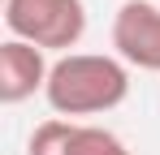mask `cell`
<instances>
[{"label": "cell", "mask_w": 160, "mask_h": 155, "mask_svg": "<svg viewBox=\"0 0 160 155\" xmlns=\"http://www.w3.org/2000/svg\"><path fill=\"white\" fill-rule=\"evenodd\" d=\"M74 129H78V121H65V116L39 121L30 129V138H26V155H69Z\"/></svg>", "instance_id": "obj_5"}, {"label": "cell", "mask_w": 160, "mask_h": 155, "mask_svg": "<svg viewBox=\"0 0 160 155\" xmlns=\"http://www.w3.org/2000/svg\"><path fill=\"white\" fill-rule=\"evenodd\" d=\"M112 56L130 69L160 73V4L156 0H126L112 13Z\"/></svg>", "instance_id": "obj_3"}, {"label": "cell", "mask_w": 160, "mask_h": 155, "mask_svg": "<svg viewBox=\"0 0 160 155\" xmlns=\"http://www.w3.org/2000/svg\"><path fill=\"white\" fill-rule=\"evenodd\" d=\"M48 52H39L35 43H22V39H4L0 43V103L18 108L26 103L35 91L48 86Z\"/></svg>", "instance_id": "obj_4"}, {"label": "cell", "mask_w": 160, "mask_h": 155, "mask_svg": "<svg viewBox=\"0 0 160 155\" xmlns=\"http://www.w3.org/2000/svg\"><path fill=\"white\" fill-rule=\"evenodd\" d=\"M69 155H130V147L104 125H78L74 142H69Z\"/></svg>", "instance_id": "obj_6"}, {"label": "cell", "mask_w": 160, "mask_h": 155, "mask_svg": "<svg viewBox=\"0 0 160 155\" xmlns=\"http://www.w3.org/2000/svg\"><path fill=\"white\" fill-rule=\"evenodd\" d=\"M130 95V65L121 56L108 52H69L56 56L43 99L56 116L74 121V116H100L121 108Z\"/></svg>", "instance_id": "obj_1"}, {"label": "cell", "mask_w": 160, "mask_h": 155, "mask_svg": "<svg viewBox=\"0 0 160 155\" xmlns=\"http://www.w3.org/2000/svg\"><path fill=\"white\" fill-rule=\"evenodd\" d=\"M4 26H9V39L69 56V48H78V39L87 35V4L82 0H4Z\"/></svg>", "instance_id": "obj_2"}]
</instances>
